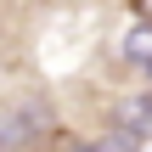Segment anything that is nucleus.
Segmentation results:
<instances>
[{
    "label": "nucleus",
    "mask_w": 152,
    "mask_h": 152,
    "mask_svg": "<svg viewBox=\"0 0 152 152\" xmlns=\"http://www.w3.org/2000/svg\"><path fill=\"white\" fill-rule=\"evenodd\" d=\"M147 107H152V102H147Z\"/></svg>",
    "instance_id": "f257e3e1"
}]
</instances>
